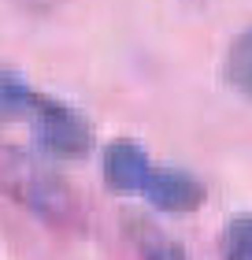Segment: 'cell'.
<instances>
[{
	"instance_id": "obj_1",
	"label": "cell",
	"mask_w": 252,
	"mask_h": 260,
	"mask_svg": "<svg viewBox=\"0 0 252 260\" xmlns=\"http://www.w3.org/2000/svg\"><path fill=\"white\" fill-rule=\"evenodd\" d=\"M0 193L49 227L67 231L82 219V201L70 182L45 156L22 145H0Z\"/></svg>"
},
{
	"instance_id": "obj_2",
	"label": "cell",
	"mask_w": 252,
	"mask_h": 260,
	"mask_svg": "<svg viewBox=\"0 0 252 260\" xmlns=\"http://www.w3.org/2000/svg\"><path fill=\"white\" fill-rule=\"evenodd\" d=\"M30 123L41 152L52 160H82L93 149V123L78 108L49 97V93H33Z\"/></svg>"
},
{
	"instance_id": "obj_3",
	"label": "cell",
	"mask_w": 252,
	"mask_h": 260,
	"mask_svg": "<svg viewBox=\"0 0 252 260\" xmlns=\"http://www.w3.org/2000/svg\"><path fill=\"white\" fill-rule=\"evenodd\" d=\"M100 175H104V186L119 197H134L145 190L149 175H152V160L141 141L134 138H115L104 145V156H100Z\"/></svg>"
},
{
	"instance_id": "obj_4",
	"label": "cell",
	"mask_w": 252,
	"mask_h": 260,
	"mask_svg": "<svg viewBox=\"0 0 252 260\" xmlns=\"http://www.w3.org/2000/svg\"><path fill=\"white\" fill-rule=\"evenodd\" d=\"M141 197H145L152 208H160V212H171V216H189V212H197V208L204 205V186H200V179H193L189 171L156 168V164H152V175H149Z\"/></svg>"
},
{
	"instance_id": "obj_5",
	"label": "cell",
	"mask_w": 252,
	"mask_h": 260,
	"mask_svg": "<svg viewBox=\"0 0 252 260\" xmlns=\"http://www.w3.org/2000/svg\"><path fill=\"white\" fill-rule=\"evenodd\" d=\"M126 234L134 242V249L141 253V260H186L182 242L174 234H167L160 223H152L149 216H130Z\"/></svg>"
},
{
	"instance_id": "obj_6",
	"label": "cell",
	"mask_w": 252,
	"mask_h": 260,
	"mask_svg": "<svg viewBox=\"0 0 252 260\" xmlns=\"http://www.w3.org/2000/svg\"><path fill=\"white\" fill-rule=\"evenodd\" d=\"M223 78L234 93H241L245 101H252V22L230 41V49L223 56Z\"/></svg>"
},
{
	"instance_id": "obj_7",
	"label": "cell",
	"mask_w": 252,
	"mask_h": 260,
	"mask_svg": "<svg viewBox=\"0 0 252 260\" xmlns=\"http://www.w3.org/2000/svg\"><path fill=\"white\" fill-rule=\"evenodd\" d=\"M33 93L26 82H19L15 75L0 71V123H11V119H30V104H33Z\"/></svg>"
},
{
	"instance_id": "obj_8",
	"label": "cell",
	"mask_w": 252,
	"mask_h": 260,
	"mask_svg": "<svg viewBox=\"0 0 252 260\" xmlns=\"http://www.w3.org/2000/svg\"><path fill=\"white\" fill-rule=\"evenodd\" d=\"M223 260H252V212H241L223 227Z\"/></svg>"
},
{
	"instance_id": "obj_9",
	"label": "cell",
	"mask_w": 252,
	"mask_h": 260,
	"mask_svg": "<svg viewBox=\"0 0 252 260\" xmlns=\"http://www.w3.org/2000/svg\"><path fill=\"white\" fill-rule=\"evenodd\" d=\"M63 0H22V8L26 11H38V15H45V11H52V8H59Z\"/></svg>"
}]
</instances>
